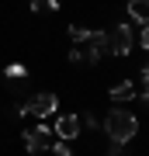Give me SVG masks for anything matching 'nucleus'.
Here are the masks:
<instances>
[{
	"mask_svg": "<svg viewBox=\"0 0 149 156\" xmlns=\"http://www.w3.org/2000/svg\"><path fill=\"white\" fill-rule=\"evenodd\" d=\"M104 135L111 142H132L135 135H139V118L128 111V108H115L108 118H104Z\"/></svg>",
	"mask_w": 149,
	"mask_h": 156,
	"instance_id": "f257e3e1",
	"label": "nucleus"
},
{
	"mask_svg": "<svg viewBox=\"0 0 149 156\" xmlns=\"http://www.w3.org/2000/svg\"><path fill=\"white\" fill-rule=\"evenodd\" d=\"M108 42H111V56H128V52L135 49V31H132V24H115L108 35Z\"/></svg>",
	"mask_w": 149,
	"mask_h": 156,
	"instance_id": "f03ea898",
	"label": "nucleus"
},
{
	"mask_svg": "<svg viewBox=\"0 0 149 156\" xmlns=\"http://www.w3.org/2000/svg\"><path fill=\"white\" fill-rule=\"evenodd\" d=\"M24 108H28V115H35V118H49V115H55V108H59V97H55L52 90H42V94L28 97Z\"/></svg>",
	"mask_w": 149,
	"mask_h": 156,
	"instance_id": "7ed1b4c3",
	"label": "nucleus"
},
{
	"mask_svg": "<svg viewBox=\"0 0 149 156\" xmlns=\"http://www.w3.org/2000/svg\"><path fill=\"white\" fill-rule=\"evenodd\" d=\"M49 146H52V128H49V125H35V128L24 132V149H28V153L42 156Z\"/></svg>",
	"mask_w": 149,
	"mask_h": 156,
	"instance_id": "20e7f679",
	"label": "nucleus"
},
{
	"mask_svg": "<svg viewBox=\"0 0 149 156\" xmlns=\"http://www.w3.org/2000/svg\"><path fill=\"white\" fill-rule=\"evenodd\" d=\"M52 135H59V142H73L80 135V115H59Z\"/></svg>",
	"mask_w": 149,
	"mask_h": 156,
	"instance_id": "39448f33",
	"label": "nucleus"
},
{
	"mask_svg": "<svg viewBox=\"0 0 149 156\" xmlns=\"http://www.w3.org/2000/svg\"><path fill=\"white\" fill-rule=\"evenodd\" d=\"M128 17L139 24H149V0H128Z\"/></svg>",
	"mask_w": 149,
	"mask_h": 156,
	"instance_id": "423d86ee",
	"label": "nucleus"
},
{
	"mask_svg": "<svg viewBox=\"0 0 149 156\" xmlns=\"http://www.w3.org/2000/svg\"><path fill=\"white\" fill-rule=\"evenodd\" d=\"M132 97H135V83L132 80H122V83L111 87V101H118V104H125V101H132Z\"/></svg>",
	"mask_w": 149,
	"mask_h": 156,
	"instance_id": "0eeeda50",
	"label": "nucleus"
},
{
	"mask_svg": "<svg viewBox=\"0 0 149 156\" xmlns=\"http://www.w3.org/2000/svg\"><path fill=\"white\" fill-rule=\"evenodd\" d=\"M87 35H90V28H83V24H69V38L76 42V45L87 42Z\"/></svg>",
	"mask_w": 149,
	"mask_h": 156,
	"instance_id": "6e6552de",
	"label": "nucleus"
},
{
	"mask_svg": "<svg viewBox=\"0 0 149 156\" xmlns=\"http://www.w3.org/2000/svg\"><path fill=\"white\" fill-rule=\"evenodd\" d=\"M24 73H28V69L21 66V62H11V66H7V76H11V80H21Z\"/></svg>",
	"mask_w": 149,
	"mask_h": 156,
	"instance_id": "1a4fd4ad",
	"label": "nucleus"
},
{
	"mask_svg": "<svg viewBox=\"0 0 149 156\" xmlns=\"http://www.w3.org/2000/svg\"><path fill=\"white\" fill-rule=\"evenodd\" d=\"M49 149H52V156H73V149H69L66 142H52Z\"/></svg>",
	"mask_w": 149,
	"mask_h": 156,
	"instance_id": "9d476101",
	"label": "nucleus"
},
{
	"mask_svg": "<svg viewBox=\"0 0 149 156\" xmlns=\"http://www.w3.org/2000/svg\"><path fill=\"white\" fill-rule=\"evenodd\" d=\"M139 45L149 52V24H142V31H139Z\"/></svg>",
	"mask_w": 149,
	"mask_h": 156,
	"instance_id": "9b49d317",
	"label": "nucleus"
},
{
	"mask_svg": "<svg viewBox=\"0 0 149 156\" xmlns=\"http://www.w3.org/2000/svg\"><path fill=\"white\" fill-rule=\"evenodd\" d=\"M108 156H125V146L122 142H111L108 146Z\"/></svg>",
	"mask_w": 149,
	"mask_h": 156,
	"instance_id": "f8f14e48",
	"label": "nucleus"
},
{
	"mask_svg": "<svg viewBox=\"0 0 149 156\" xmlns=\"http://www.w3.org/2000/svg\"><path fill=\"white\" fill-rule=\"evenodd\" d=\"M80 122H83V125H87V128H97V118H94V115H90V111H87V115H83V118H80Z\"/></svg>",
	"mask_w": 149,
	"mask_h": 156,
	"instance_id": "ddd939ff",
	"label": "nucleus"
},
{
	"mask_svg": "<svg viewBox=\"0 0 149 156\" xmlns=\"http://www.w3.org/2000/svg\"><path fill=\"white\" fill-rule=\"evenodd\" d=\"M28 7H31L35 14H42V11H45V0H31V4H28Z\"/></svg>",
	"mask_w": 149,
	"mask_h": 156,
	"instance_id": "4468645a",
	"label": "nucleus"
},
{
	"mask_svg": "<svg viewBox=\"0 0 149 156\" xmlns=\"http://www.w3.org/2000/svg\"><path fill=\"white\" fill-rule=\"evenodd\" d=\"M139 83H142V87H146V90H149V66H146V69H142V73H139Z\"/></svg>",
	"mask_w": 149,
	"mask_h": 156,
	"instance_id": "2eb2a0df",
	"label": "nucleus"
},
{
	"mask_svg": "<svg viewBox=\"0 0 149 156\" xmlns=\"http://www.w3.org/2000/svg\"><path fill=\"white\" fill-rule=\"evenodd\" d=\"M62 7V0H45V11H59Z\"/></svg>",
	"mask_w": 149,
	"mask_h": 156,
	"instance_id": "dca6fc26",
	"label": "nucleus"
},
{
	"mask_svg": "<svg viewBox=\"0 0 149 156\" xmlns=\"http://www.w3.org/2000/svg\"><path fill=\"white\" fill-rule=\"evenodd\" d=\"M146 104H149V90H146Z\"/></svg>",
	"mask_w": 149,
	"mask_h": 156,
	"instance_id": "f3484780",
	"label": "nucleus"
}]
</instances>
